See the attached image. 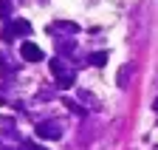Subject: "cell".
<instances>
[{
  "instance_id": "3",
  "label": "cell",
  "mask_w": 158,
  "mask_h": 150,
  "mask_svg": "<svg viewBox=\"0 0 158 150\" xmlns=\"http://www.w3.org/2000/svg\"><path fill=\"white\" fill-rule=\"evenodd\" d=\"M107 60V54H93V65H105Z\"/></svg>"
},
{
  "instance_id": "4",
  "label": "cell",
  "mask_w": 158,
  "mask_h": 150,
  "mask_svg": "<svg viewBox=\"0 0 158 150\" xmlns=\"http://www.w3.org/2000/svg\"><path fill=\"white\" fill-rule=\"evenodd\" d=\"M6 11H9V3H6V0H0V17H6Z\"/></svg>"
},
{
  "instance_id": "2",
  "label": "cell",
  "mask_w": 158,
  "mask_h": 150,
  "mask_svg": "<svg viewBox=\"0 0 158 150\" xmlns=\"http://www.w3.org/2000/svg\"><path fill=\"white\" fill-rule=\"evenodd\" d=\"M37 133H40V136H45V139H48V136H54V139H56V136H59V130H56V127H51V125H40V127H37Z\"/></svg>"
},
{
  "instance_id": "1",
  "label": "cell",
  "mask_w": 158,
  "mask_h": 150,
  "mask_svg": "<svg viewBox=\"0 0 158 150\" xmlns=\"http://www.w3.org/2000/svg\"><path fill=\"white\" fill-rule=\"evenodd\" d=\"M20 54H23L26 60H31V62H37V60H43V51H40L37 45H31V43H23V48H20Z\"/></svg>"
}]
</instances>
